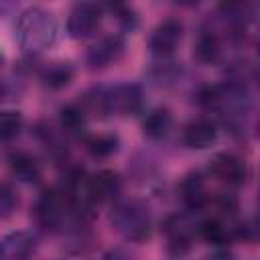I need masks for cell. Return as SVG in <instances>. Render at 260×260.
<instances>
[{"label":"cell","mask_w":260,"mask_h":260,"mask_svg":"<svg viewBox=\"0 0 260 260\" xmlns=\"http://www.w3.org/2000/svg\"><path fill=\"white\" fill-rule=\"evenodd\" d=\"M32 215L41 230L53 234L65 232L69 228H81L85 221V215L77 211L61 187L43 189L32 205Z\"/></svg>","instance_id":"6da1fadb"},{"label":"cell","mask_w":260,"mask_h":260,"mask_svg":"<svg viewBox=\"0 0 260 260\" xmlns=\"http://www.w3.org/2000/svg\"><path fill=\"white\" fill-rule=\"evenodd\" d=\"M14 30L20 49L28 55H39L49 51L59 37V24L55 14L43 6H30L22 10L18 14Z\"/></svg>","instance_id":"7a4b0ae2"},{"label":"cell","mask_w":260,"mask_h":260,"mask_svg":"<svg viewBox=\"0 0 260 260\" xmlns=\"http://www.w3.org/2000/svg\"><path fill=\"white\" fill-rule=\"evenodd\" d=\"M112 228L128 242L142 244L152 234V213L150 207L136 197L118 199L110 211Z\"/></svg>","instance_id":"3957f363"},{"label":"cell","mask_w":260,"mask_h":260,"mask_svg":"<svg viewBox=\"0 0 260 260\" xmlns=\"http://www.w3.org/2000/svg\"><path fill=\"white\" fill-rule=\"evenodd\" d=\"M199 221L193 213H173L162 223V236L171 254L181 256L189 252L193 240L199 238Z\"/></svg>","instance_id":"277c9868"},{"label":"cell","mask_w":260,"mask_h":260,"mask_svg":"<svg viewBox=\"0 0 260 260\" xmlns=\"http://www.w3.org/2000/svg\"><path fill=\"white\" fill-rule=\"evenodd\" d=\"M104 18V6L95 2H77L67 16V32L71 39L83 41L98 32Z\"/></svg>","instance_id":"5b68a950"},{"label":"cell","mask_w":260,"mask_h":260,"mask_svg":"<svg viewBox=\"0 0 260 260\" xmlns=\"http://www.w3.org/2000/svg\"><path fill=\"white\" fill-rule=\"evenodd\" d=\"M211 177H215L219 183L228 185V187H242L246 185L248 177H250V169L246 165V160L234 152H217L209 158L207 165Z\"/></svg>","instance_id":"8992f818"},{"label":"cell","mask_w":260,"mask_h":260,"mask_svg":"<svg viewBox=\"0 0 260 260\" xmlns=\"http://www.w3.org/2000/svg\"><path fill=\"white\" fill-rule=\"evenodd\" d=\"M181 39H183V22L171 16L152 28L148 37V49L154 57L167 59L177 51V47L181 45Z\"/></svg>","instance_id":"52a82bcc"},{"label":"cell","mask_w":260,"mask_h":260,"mask_svg":"<svg viewBox=\"0 0 260 260\" xmlns=\"http://www.w3.org/2000/svg\"><path fill=\"white\" fill-rule=\"evenodd\" d=\"M122 193V179L116 171H98L87 175V199L91 207L102 205L106 201H118Z\"/></svg>","instance_id":"ba28073f"},{"label":"cell","mask_w":260,"mask_h":260,"mask_svg":"<svg viewBox=\"0 0 260 260\" xmlns=\"http://www.w3.org/2000/svg\"><path fill=\"white\" fill-rule=\"evenodd\" d=\"M122 53H124L122 35H106L87 49L85 61H87L89 69L98 71V69H106L112 63H116L122 57Z\"/></svg>","instance_id":"9c48e42d"},{"label":"cell","mask_w":260,"mask_h":260,"mask_svg":"<svg viewBox=\"0 0 260 260\" xmlns=\"http://www.w3.org/2000/svg\"><path fill=\"white\" fill-rule=\"evenodd\" d=\"M181 140L191 150H205L217 140V126L209 118H195L185 124L181 132Z\"/></svg>","instance_id":"30bf717a"},{"label":"cell","mask_w":260,"mask_h":260,"mask_svg":"<svg viewBox=\"0 0 260 260\" xmlns=\"http://www.w3.org/2000/svg\"><path fill=\"white\" fill-rule=\"evenodd\" d=\"M37 250V240L28 232H10L0 238V260H30Z\"/></svg>","instance_id":"8fae6325"},{"label":"cell","mask_w":260,"mask_h":260,"mask_svg":"<svg viewBox=\"0 0 260 260\" xmlns=\"http://www.w3.org/2000/svg\"><path fill=\"white\" fill-rule=\"evenodd\" d=\"M179 195H181L183 203L191 211H197V209L205 207L209 203V199H211V195L207 191V185H205V179L197 171H191V173H187L181 179V183H179Z\"/></svg>","instance_id":"7c38bea8"},{"label":"cell","mask_w":260,"mask_h":260,"mask_svg":"<svg viewBox=\"0 0 260 260\" xmlns=\"http://www.w3.org/2000/svg\"><path fill=\"white\" fill-rule=\"evenodd\" d=\"M193 55L199 63L211 65L219 61L221 57V37L213 26H201L195 43H193Z\"/></svg>","instance_id":"4fadbf2b"},{"label":"cell","mask_w":260,"mask_h":260,"mask_svg":"<svg viewBox=\"0 0 260 260\" xmlns=\"http://www.w3.org/2000/svg\"><path fill=\"white\" fill-rule=\"evenodd\" d=\"M8 167H10V173L22 183H37L41 179V162L30 152H24V150L12 152L8 156Z\"/></svg>","instance_id":"5bb4252c"},{"label":"cell","mask_w":260,"mask_h":260,"mask_svg":"<svg viewBox=\"0 0 260 260\" xmlns=\"http://www.w3.org/2000/svg\"><path fill=\"white\" fill-rule=\"evenodd\" d=\"M75 77V67L67 61H55L41 69V81L49 89H63Z\"/></svg>","instance_id":"9a60e30c"},{"label":"cell","mask_w":260,"mask_h":260,"mask_svg":"<svg viewBox=\"0 0 260 260\" xmlns=\"http://www.w3.org/2000/svg\"><path fill=\"white\" fill-rule=\"evenodd\" d=\"M171 126H173V114H171L169 108H154L142 120V132L150 140L165 138L169 134Z\"/></svg>","instance_id":"2e32d148"},{"label":"cell","mask_w":260,"mask_h":260,"mask_svg":"<svg viewBox=\"0 0 260 260\" xmlns=\"http://www.w3.org/2000/svg\"><path fill=\"white\" fill-rule=\"evenodd\" d=\"M234 236H236V228H230V225H228L221 217H217V215L199 221V238H203V240L209 242V244L223 246V244H228Z\"/></svg>","instance_id":"e0dca14e"},{"label":"cell","mask_w":260,"mask_h":260,"mask_svg":"<svg viewBox=\"0 0 260 260\" xmlns=\"http://www.w3.org/2000/svg\"><path fill=\"white\" fill-rule=\"evenodd\" d=\"M83 144H85V150L93 158H108V156H112V154L118 152L120 138L116 134L102 132V134H89V136H85Z\"/></svg>","instance_id":"ac0fdd59"},{"label":"cell","mask_w":260,"mask_h":260,"mask_svg":"<svg viewBox=\"0 0 260 260\" xmlns=\"http://www.w3.org/2000/svg\"><path fill=\"white\" fill-rule=\"evenodd\" d=\"M59 122H61V128L67 132V134H81L85 130V124H87V114L85 110L79 106V104H67L59 110Z\"/></svg>","instance_id":"d6986e66"},{"label":"cell","mask_w":260,"mask_h":260,"mask_svg":"<svg viewBox=\"0 0 260 260\" xmlns=\"http://www.w3.org/2000/svg\"><path fill=\"white\" fill-rule=\"evenodd\" d=\"M24 126V118L18 110H0V142L14 140Z\"/></svg>","instance_id":"ffe728a7"},{"label":"cell","mask_w":260,"mask_h":260,"mask_svg":"<svg viewBox=\"0 0 260 260\" xmlns=\"http://www.w3.org/2000/svg\"><path fill=\"white\" fill-rule=\"evenodd\" d=\"M104 10H110L112 16L116 18V22H118L124 30H132V28H136V24H138V14H136V10H134L130 4L114 2V4H106Z\"/></svg>","instance_id":"44dd1931"},{"label":"cell","mask_w":260,"mask_h":260,"mask_svg":"<svg viewBox=\"0 0 260 260\" xmlns=\"http://www.w3.org/2000/svg\"><path fill=\"white\" fill-rule=\"evenodd\" d=\"M18 209V195L8 183H0V221L14 215Z\"/></svg>","instance_id":"7402d4cb"},{"label":"cell","mask_w":260,"mask_h":260,"mask_svg":"<svg viewBox=\"0 0 260 260\" xmlns=\"http://www.w3.org/2000/svg\"><path fill=\"white\" fill-rule=\"evenodd\" d=\"M100 260H134L126 250H120V248H114V250H108Z\"/></svg>","instance_id":"603a6c76"},{"label":"cell","mask_w":260,"mask_h":260,"mask_svg":"<svg viewBox=\"0 0 260 260\" xmlns=\"http://www.w3.org/2000/svg\"><path fill=\"white\" fill-rule=\"evenodd\" d=\"M205 260H230V254L228 252H217V254H213V256H209Z\"/></svg>","instance_id":"cb8c5ba5"},{"label":"cell","mask_w":260,"mask_h":260,"mask_svg":"<svg viewBox=\"0 0 260 260\" xmlns=\"http://www.w3.org/2000/svg\"><path fill=\"white\" fill-rule=\"evenodd\" d=\"M2 63H4V57H2V53H0V67H2Z\"/></svg>","instance_id":"d4e9b609"}]
</instances>
